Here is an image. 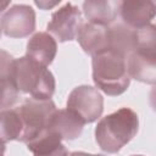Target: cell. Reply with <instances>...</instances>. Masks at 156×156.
Segmentation results:
<instances>
[{
  "mask_svg": "<svg viewBox=\"0 0 156 156\" xmlns=\"http://www.w3.org/2000/svg\"><path fill=\"white\" fill-rule=\"evenodd\" d=\"M57 52L56 40L46 32L35 33L27 44L26 56L37 63L48 67L55 58Z\"/></svg>",
  "mask_w": 156,
  "mask_h": 156,
  "instance_id": "obj_12",
  "label": "cell"
},
{
  "mask_svg": "<svg viewBox=\"0 0 156 156\" xmlns=\"http://www.w3.org/2000/svg\"><path fill=\"white\" fill-rule=\"evenodd\" d=\"M7 6H10V1H0V13L7 9Z\"/></svg>",
  "mask_w": 156,
  "mask_h": 156,
  "instance_id": "obj_21",
  "label": "cell"
},
{
  "mask_svg": "<svg viewBox=\"0 0 156 156\" xmlns=\"http://www.w3.org/2000/svg\"><path fill=\"white\" fill-rule=\"evenodd\" d=\"M34 4L38 6V7H40L41 10H49V9H51V7H54V6H56V5H58L60 4V0L58 1H34Z\"/></svg>",
  "mask_w": 156,
  "mask_h": 156,
  "instance_id": "obj_19",
  "label": "cell"
},
{
  "mask_svg": "<svg viewBox=\"0 0 156 156\" xmlns=\"http://www.w3.org/2000/svg\"><path fill=\"white\" fill-rule=\"evenodd\" d=\"M119 2L112 1H84L83 12L88 18V22L108 27L117 17Z\"/></svg>",
  "mask_w": 156,
  "mask_h": 156,
  "instance_id": "obj_15",
  "label": "cell"
},
{
  "mask_svg": "<svg viewBox=\"0 0 156 156\" xmlns=\"http://www.w3.org/2000/svg\"><path fill=\"white\" fill-rule=\"evenodd\" d=\"M55 110L56 106L51 99H27L20 107L16 108L22 121V133L18 140L27 144L35 139L45 130L48 122Z\"/></svg>",
  "mask_w": 156,
  "mask_h": 156,
  "instance_id": "obj_5",
  "label": "cell"
},
{
  "mask_svg": "<svg viewBox=\"0 0 156 156\" xmlns=\"http://www.w3.org/2000/svg\"><path fill=\"white\" fill-rule=\"evenodd\" d=\"M107 41L108 49L117 52L127 58V56L134 50L136 44V32L135 29L126 26L124 23H117L107 29Z\"/></svg>",
  "mask_w": 156,
  "mask_h": 156,
  "instance_id": "obj_13",
  "label": "cell"
},
{
  "mask_svg": "<svg viewBox=\"0 0 156 156\" xmlns=\"http://www.w3.org/2000/svg\"><path fill=\"white\" fill-rule=\"evenodd\" d=\"M84 122L71 110H55L46 128L56 133L62 140H74L83 132Z\"/></svg>",
  "mask_w": 156,
  "mask_h": 156,
  "instance_id": "obj_10",
  "label": "cell"
},
{
  "mask_svg": "<svg viewBox=\"0 0 156 156\" xmlns=\"http://www.w3.org/2000/svg\"><path fill=\"white\" fill-rule=\"evenodd\" d=\"M154 1H119L118 12L123 23L133 29L146 27L155 17Z\"/></svg>",
  "mask_w": 156,
  "mask_h": 156,
  "instance_id": "obj_9",
  "label": "cell"
},
{
  "mask_svg": "<svg viewBox=\"0 0 156 156\" xmlns=\"http://www.w3.org/2000/svg\"><path fill=\"white\" fill-rule=\"evenodd\" d=\"M1 29L6 37L24 38L35 29V12L26 4H17L10 7L1 18Z\"/></svg>",
  "mask_w": 156,
  "mask_h": 156,
  "instance_id": "obj_8",
  "label": "cell"
},
{
  "mask_svg": "<svg viewBox=\"0 0 156 156\" xmlns=\"http://www.w3.org/2000/svg\"><path fill=\"white\" fill-rule=\"evenodd\" d=\"M107 29L108 27L105 26L83 22L76 38L84 52L94 56L108 49Z\"/></svg>",
  "mask_w": 156,
  "mask_h": 156,
  "instance_id": "obj_11",
  "label": "cell"
},
{
  "mask_svg": "<svg viewBox=\"0 0 156 156\" xmlns=\"http://www.w3.org/2000/svg\"><path fill=\"white\" fill-rule=\"evenodd\" d=\"M136 44L127 56V71L130 78L154 85L156 82V28L152 23L135 29Z\"/></svg>",
  "mask_w": 156,
  "mask_h": 156,
  "instance_id": "obj_4",
  "label": "cell"
},
{
  "mask_svg": "<svg viewBox=\"0 0 156 156\" xmlns=\"http://www.w3.org/2000/svg\"><path fill=\"white\" fill-rule=\"evenodd\" d=\"M67 108L74 112L84 124L93 123L104 111V98L99 89L91 85H79L69 93Z\"/></svg>",
  "mask_w": 156,
  "mask_h": 156,
  "instance_id": "obj_6",
  "label": "cell"
},
{
  "mask_svg": "<svg viewBox=\"0 0 156 156\" xmlns=\"http://www.w3.org/2000/svg\"><path fill=\"white\" fill-rule=\"evenodd\" d=\"M139 117L129 107H122L98 122L95 140L102 151L118 152L138 133Z\"/></svg>",
  "mask_w": 156,
  "mask_h": 156,
  "instance_id": "obj_1",
  "label": "cell"
},
{
  "mask_svg": "<svg viewBox=\"0 0 156 156\" xmlns=\"http://www.w3.org/2000/svg\"><path fill=\"white\" fill-rule=\"evenodd\" d=\"M61 141L62 139L56 133L45 128L35 139L27 143V147L34 156H68V151Z\"/></svg>",
  "mask_w": 156,
  "mask_h": 156,
  "instance_id": "obj_14",
  "label": "cell"
},
{
  "mask_svg": "<svg viewBox=\"0 0 156 156\" xmlns=\"http://www.w3.org/2000/svg\"><path fill=\"white\" fill-rule=\"evenodd\" d=\"M1 32H2V29H1V24H0V35H1Z\"/></svg>",
  "mask_w": 156,
  "mask_h": 156,
  "instance_id": "obj_23",
  "label": "cell"
},
{
  "mask_svg": "<svg viewBox=\"0 0 156 156\" xmlns=\"http://www.w3.org/2000/svg\"><path fill=\"white\" fill-rule=\"evenodd\" d=\"M18 93L11 77H0V111L12 107L18 99Z\"/></svg>",
  "mask_w": 156,
  "mask_h": 156,
  "instance_id": "obj_17",
  "label": "cell"
},
{
  "mask_svg": "<svg viewBox=\"0 0 156 156\" xmlns=\"http://www.w3.org/2000/svg\"><path fill=\"white\" fill-rule=\"evenodd\" d=\"M82 23L83 20L79 9L71 2H66L52 13L48 23V32L52 38L55 37L58 41L65 43L76 39Z\"/></svg>",
  "mask_w": 156,
  "mask_h": 156,
  "instance_id": "obj_7",
  "label": "cell"
},
{
  "mask_svg": "<svg viewBox=\"0 0 156 156\" xmlns=\"http://www.w3.org/2000/svg\"><path fill=\"white\" fill-rule=\"evenodd\" d=\"M126 60V57L111 50L94 55L91 66L93 80L96 89L110 96L123 94L130 84Z\"/></svg>",
  "mask_w": 156,
  "mask_h": 156,
  "instance_id": "obj_3",
  "label": "cell"
},
{
  "mask_svg": "<svg viewBox=\"0 0 156 156\" xmlns=\"http://www.w3.org/2000/svg\"><path fill=\"white\" fill-rule=\"evenodd\" d=\"M13 60L9 52L0 50V77H11Z\"/></svg>",
  "mask_w": 156,
  "mask_h": 156,
  "instance_id": "obj_18",
  "label": "cell"
},
{
  "mask_svg": "<svg viewBox=\"0 0 156 156\" xmlns=\"http://www.w3.org/2000/svg\"><path fill=\"white\" fill-rule=\"evenodd\" d=\"M11 79L18 91L30 94L33 99L49 100L55 93V77L48 69L27 56L13 60Z\"/></svg>",
  "mask_w": 156,
  "mask_h": 156,
  "instance_id": "obj_2",
  "label": "cell"
},
{
  "mask_svg": "<svg viewBox=\"0 0 156 156\" xmlns=\"http://www.w3.org/2000/svg\"><path fill=\"white\" fill-rule=\"evenodd\" d=\"M71 156H104V155H94V154H88L83 151H74L71 154Z\"/></svg>",
  "mask_w": 156,
  "mask_h": 156,
  "instance_id": "obj_20",
  "label": "cell"
},
{
  "mask_svg": "<svg viewBox=\"0 0 156 156\" xmlns=\"http://www.w3.org/2000/svg\"><path fill=\"white\" fill-rule=\"evenodd\" d=\"M4 152H5V143L0 140V156H4Z\"/></svg>",
  "mask_w": 156,
  "mask_h": 156,
  "instance_id": "obj_22",
  "label": "cell"
},
{
  "mask_svg": "<svg viewBox=\"0 0 156 156\" xmlns=\"http://www.w3.org/2000/svg\"><path fill=\"white\" fill-rule=\"evenodd\" d=\"M22 133V121L16 108H7L0 111V140L7 143L18 140Z\"/></svg>",
  "mask_w": 156,
  "mask_h": 156,
  "instance_id": "obj_16",
  "label": "cell"
},
{
  "mask_svg": "<svg viewBox=\"0 0 156 156\" xmlns=\"http://www.w3.org/2000/svg\"><path fill=\"white\" fill-rule=\"evenodd\" d=\"M132 156H143V155H132Z\"/></svg>",
  "mask_w": 156,
  "mask_h": 156,
  "instance_id": "obj_24",
  "label": "cell"
}]
</instances>
